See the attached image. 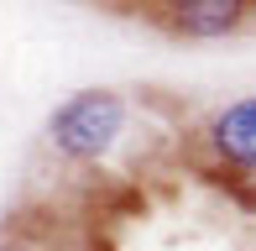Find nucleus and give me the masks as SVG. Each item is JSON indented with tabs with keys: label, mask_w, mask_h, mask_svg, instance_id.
<instances>
[{
	"label": "nucleus",
	"mask_w": 256,
	"mask_h": 251,
	"mask_svg": "<svg viewBox=\"0 0 256 251\" xmlns=\"http://www.w3.org/2000/svg\"><path fill=\"white\" fill-rule=\"evenodd\" d=\"M146 21H157L162 32L188 42H220L246 32V21L256 16V6H240V0H168V6H146Z\"/></svg>",
	"instance_id": "nucleus-3"
},
{
	"label": "nucleus",
	"mask_w": 256,
	"mask_h": 251,
	"mask_svg": "<svg viewBox=\"0 0 256 251\" xmlns=\"http://www.w3.org/2000/svg\"><path fill=\"white\" fill-rule=\"evenodd\" d=\"M199 142H204V157L220 168V173L256 184V94L214 105V116L204 120Z\"/></svg>",
	"instance_id": "nucleus-2"
},
{
	"label": "nucleus",
	"mask_w": 256,
	"mask_h": 251,
	"mask_svg": "<svg viewBox=\"0 0 256 251\" xmlns=\"http://www.w3.org/2000/svg\"><path fill=\"white\" fill-rule=\"evenodd\" d=\"M126 126H131V94L110 84H84L48 110L42 146L63 162H100L120 146Z\"/></svg>",
	"instance_id": "nucleus-1"
}]
</instances>
